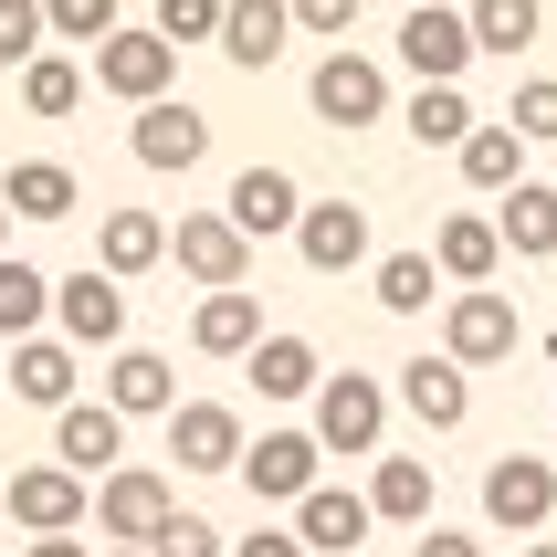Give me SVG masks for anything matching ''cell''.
I'll use <instances>...</instances> for the list:
<instances>
[{
  "label": "cell",
  "mask_w": 557,
  "mask_h": 557,
  "mask_svg": "<svg viewBox=\"0 0 557 557\" xmlns=\"http://www.w3.org/2000/svg\"><path fill=\"white\" fill-rule=\"evenodd\" d=\"M410 11H421V0H410Z\"/></svg>",
  "instance_id": "cell-47"
},
{
  "label": "cell",
  "mask_w": 557,
  "mask_h": 557,
  "mask_svg": "<svg viewBox=\"0 0 557 557\" xmlns=\"http://www.w3.org/2000/svg\"><path fill=\"white\" fill-rule=\"evenodd\" d=\"M85 505H95V536H106V547H158V527L180 516V484L148 473V463H116Z\"/></svg>",
  "instance_id": "cell-1"
},
{
  "label": "cell",
  "mask_w": 557,
  "mask_h": 557,
  "mask_svg": "<svg viewBox=\"0 0 557 557\" xmlns=\"http://www.w3.org/2000/svg\"><path fill=\"white\" fill-rule=\"evenodd\" d=\"M295 252H306V274H358L369 263V211L358 200H306L295 211Z\"/></svg>",
  "instance_id": "cell-14"
},
{
  "label": "cell",
  "mask_w": 557,
  "mask_h": 557,
  "mask_svg": "<svg viewBox=\"0 0 557 557\" xmlns=\"http://www.w3.org/2000/svg\"><path fill=\"white\" fill-rule=\"evenodd\" d=\"M95 557H148V547H95Z\"/></svg>",
  "instance_id": "cell-44"
},
{
  "label": "cell",
  "mask_w": 557,
  "mask_h": 557,
  "mask_svg": "<svg viewBox=\"0 0 557 557\" xmlns=\"http://www.w3.org/2000/svg\"><path fill=\"white\" fill-rule=\"evenodd\" d=\"M369 516L379 527H432V463H410V453H369Z\"/></svg>",
  "instance_id": "cell-26"
},
{
  "label": "cell",
  "mask_w": 557,
  "mask_h": 557,
  "mask_svg": "<svg viewBox=\"0 0 557 557\" xmlns=\"http://www.w3.org/2000/svg\"><path fill=\"white\" fill-rule=\"evenodd\" d=\"M42 315H53V274L22 263V252H0V337H11V347L42 337Z\"/></svg>",
  "instance_id": "cell-29"
},
{
  "label": "cell",
  "mask_w": 557,
  "mask_h": 557,
  "mask_svg": "<svg viewBox=\"0 0 557 557\" xmlns=\"http://www.w3.org/2000/svg\"><path fill=\"white\" fill-rule=\"evenodd\" d=\"M306 106H315V116H326V126H379V116H389V74H379L369 53H347V42H337V53L315 63Z\"/></svg>",
  "instance_id": "cell-10"
},
{
  "label": "cell",
  "mask_w": 557,
  "mask_h": 557,
  "mask_svg": "<svg viewBox=\"0 0 557 557\" xmlns=\"http://www.w3.org/2000/svg\"><path fill=\"white\" fill-rule=\"evenodd\" d=\"M495 243L516 252V263H557V189L547 180H516L495 200Z\"/></svg>",
  "instance_id": "cell-22"
},
{
  "label": "cell",
  "mask_w": 557,
  "mask_h": 557,
  "mask_svg": "<svg viewBox=\"0 0 557 557\" xmlns=\"http://www.w3.org/2000/svg\"><path fill=\"white\" fill-rule=\"evenodd\" d=\"M527 557H557V547H547V536H536V547H527Z\"/></svg>",
  "instance_id": "cell-46"
},
{
  "label": "cell",
  "mask_w": 557,
  "mask_h": 557,
  "mask_svg": "<svg viewBox=\"0 0 557 557\" xmlns=\"http://www.w3.org/2000/svg\"><path fill=\"white\" fill-rule=\"evenodd\" d=\"M22 557H95V547H85V536H32Z\"/></svg>",
  "instance_id": "cell-43"
},
{
  "label": "cell",
  "mask_w": 557,
  "mask_h": 557,
  "mask_svg": "<svg viewBox=\"0 0 557 557\" xmlns=\"http://www.w3.org/2000/svg\"><path fill=\"white\" fill-rule=\"evenodd\" d=\"M379 306L389 315H421V306H442V274H432V252H389V263H379Z\"/></svg>",
  "instance_id": "cell-34"
},
{
  "label": "cell",
  "mask_w": 557,
  "mask_h": 557,
  "mask_svg": "<svg viewBox=\"0 0 557 557\" xmlns=\"http://www.w3.org/2000/svg\"><path fill=\"white\" fill-rule=\"evenodd\" d=\"M284 42H295V11L284 0H221V53L243 63V74L284 63Z\"/></svg>",
  "instance_id": "cell-23"
},
{
  "label": "cell",
  "mask_w": 557,
  "mask_h": 557,
  "mask_svg": "<svg viewBox=\"0 0 557 557\" xmlns=\"http://www.w3.org/2000/svg\"><path fill=\"white\" fill-rule=\"evenodd\" d=\"M0 211L11 221H74L85 211V180H74L63 158H22V169L0 180Z\"/></svg>",
  "instance_id": "cell-24"
},
{
  "label": "cell",
  "mask_w": 557,
  "mask_h": 557,
  "mask_svg": "<svg viewBox=\"0 0 557 557\" xmlns=\"http://www.w3.org/2000/svg\"><path fill=\"white\" fill-rule=\"evenodd\" d=\"M158 263H169V221L158 211H106L95 221V274L137 284V274H158Z\"/></svg>",
  "instance_id": "cell-21"
},
{
  "label": "cell",
  "mask_w": 557,
  "mask_h": 557,
  "mask_svg": "<svg viewBox=\"0 0 557 557\" xmlns=\"http://www.w3.org/2000/svg\"><path fill=\"white\" fill-rule=\"evenodd\" d=\"M126 148H137V169H158V180H180V169H200V158H211V116H200L189 95H158V106H137V126H126Z\"/></svg>",
  "instance_id": "cell-4"
},
{
  "label": "cell",
  "mask_w": 557,
  "mask_h": 557,
  "mask_svg": "<svg viewBox=\"0 0 557 557\" xmlns=\"http://www.w3.org/2000/svg\"><path fill=\"white\" fill-rule=\"evenodd\" d=\"M169 263H180L200 295H232V284L252 274V243H243L221 211H180V232H169Z\"/></svg>",
  "instance_id": "cell-6"
},
{
  "label": "cell",
  "mask_w": 557,
  "mask_h": 557,
  "mask_svg": "<svg viewBox=\"0 0 557 557\" xmlns=\"http://www.w3.org/2000/svg\"><path fill=\"white\" fill-rule=\"evenodd\" d=\"M158 42H169V53H180V42H221V0H158Z\"/></svg>",
  "instance_id": "cell-38"
},
{
  "label": "cell",
  "mask_w": 557,
  "mask_h": 557,
  "mask_svg": "<svg viewBox=\"0 0 557 557\" xmlns=\"http://www.w3.org/2000/svg\"><path fill=\"white\" fill-rule=\"evenodd\" d=\"M505 126H516L527 148H557V74H527V85H516V106H505Z\"/></svg>",
  "instance_id": "cell-35"
},
{
  "label": "cell",
  "mask_w": 557,
  "mask_h": 557,
  "mask_svg": "<svg viewBox=\"0 0 557 557\" xmlns=\"http://www.w3.org/2000/svg\"><path fill=\"white\" fill-rule=\"evenodd\" d=\"M232 557H306V547H295V527H252Z\"/></svg>",
  "instance_id": "cell-41"
},
{
  "label": "cell",
  "mask_w": 557,
  "mask_h": 557,
  "mask_svg": "<svg viewBox=\"0 0 557 557\" xmlns=\"http://www.w3.org/2000/svg\"><path fill=\"white\" fill-rule=\"evenodd\" d=\"M148 557H232V536L211 527V516H169V527H158V547Z\"/></svg>",
  "instance_id": "cell-39"
},
{
  "label": "cell",
  "mask_w": 557,
  "mask_h": 557,
  "mask_svg": "<svg viewBox=\"0 0 557 557\" xmlns=\"http://www.w3.org/2000/svg\"><path fill=\"white\" fill-rule=\"evenodd\" d=\"M295 211H306V189H295V169H274V158H252L243 180H232V200H221V221H232L243 243H263V232H295Z\"/></svg>",
  "instance_id": "cell-15"
},
{
  "label": "cell",
  "mask_w": 557,
  "mask_h": 557,
  "mask_svg": "<svg viewBox=\"0 0 557 557\" xmlns=\"http://www.w3.org/2000/svg\"><path fill=\"white\" fill-rule=\"evenodd\" d=\"M315 463H326L315 432H263V442H243V463H232V473L252 484V505H306L315 484H326Z\"/></svg>",
  "instance_id": "cell-7"
},
{
  "label": "cell",
  "mask_w": 557,
  "mask_h": 557,
  "mask_svg": "<svg viewBox=\"0 0 557 557\" xmlns=\"http://www.w3.org/2000/svg\"><path fill=\"white\" fill-rule=\"evenodd\" d=\"M421 557H484V547H473L463 527H421Z\"/></svg>",
  "instance_id": "cell-42"
},
{
  "label": "cell",
  "mask_w": 557,
  "mask_h": 557,
  "mask_svg": "<svg viewBox=\"0 0 557 557\" xmlns=\"http://www.w3.org/2000/svg\"><path fill=\"white\" fill-rule=\"evenodd\" d=\"M400 63L421 74V85H463V63H473V32H463V11L421 0V11L400 22Z\"/></svg>",
  "instance_id": "cell-16"
},
{
  "label": "cell",
  "mask_w": 557,
  "mask_h": 557,
  "mask_svg": "<svg viewBox=\"0 0 557 557\" xmlns=\"http://www.w3.org/2000/svg\"><path fill=\"white\" fill-rule=\"evenodd\" d=\"M53 463L74 473V484H106V473L126 463V421L106 400H63L53 410Z\"/></svg>",
  "instance_id": "cell-11"
},
{
  "label": "cell",
  "mask_w": 557,
  "mask_h": 557,
  "mask_svg": "<svg viewBox=\"0 0 557 557\" xmlns=\"http://www.w3.org/2000/svg\"><path fill=\"white\" fill-rule=\"evenodd\" d=\"M400 126L421 137V148H463L484 116H473V95H463V85H421V95L400 106Z\"/></svg>",
  "instance_id": "cell-30"
},
{
  "label": "cell",
  "mask_w": 557,
  "mask_h": 557,
  "mask_svg": "<svg viewBox=\"0 0 557 557\" xmlns=\"http://www.w3.org/2000/svg\"><path fill=\"white\" fill-rule=\"evenodd\" d=\"M453 158H463V180H473V189H495V200L527 180V137H516V126H473Z\"/></svg>",
  "instance_id": "cell-32"
},
{
  "label": "cell",
  "mask_w": 557,
  "mask_h": 557,
  "mask_svg": "<svg viewBox=\"0 0 557 557\" xmlns=\"http://www.w3.org/2000/svg\"><path fill=\"white\" fill-rule=\"evenodd\" d=\"M252 337H263V295H200V315H189V347L200 358H252Z\"/></svg>",
  "instance_id": "cell-27"
},
{
  "label": "cell",
  "mask_w": 557,
  "mask_h": 557,
  "mask_svg": "<svg viewBox=\"0 0 557 557\" xmlns=\"http://www.w3.org/2000/svg\"><path fill=\"white\" fill-rule=\"evenodd\" d=\"M379 432H389V389H379V379H358V369L315 379V453H358V463H369Z\"/></svg>",
  "instance_id": "cell-2"
},
{
  "label": "cell",
  "mask_w": 557,
  "mask_h": 557,
  "mask_svg": "<svg viewBox=\"0 0 557 557\" xmlns=\"http://www.w3.org/2000/svg\"><path fill=\"white\" fill-rule=\"evenodd\" d=\"M463 32H473V53H527L536 32H547V0H473Z\"/></svg>",
  "instance_id": "cell-31"
},
{
  "label": "cell",
  "mask_w": 557,
  "mask_h": 557,
  "mask_svg": "<svg viewBox=\"0 0 557 557\" xmlns=\"http://www.w3.org/2000/svg\"><path fill=\"white\" fill-rule=\"evenodd\" d=\"M53 32H42V0H0V74H22Z\"/></svg>",
  "instance_id": "cell-37"
},
{
  "label": "cell",
  "mask_w": 557,
  "mask_h": 557,
  "mask_svg": "<svg viewBox=\"0 0 557 557\" xmlns=\"http://www.w3.org/2000/svg\"><path fill=\"white\" fill-rule=\"evenodd\" d=\"M0 252H11V211H0Z\"/></svg>",
  "instance_id": "cell-45"
},
{
  "label": "cell",
  "mask_w": 557,
  "mask_h": 557,
  "mask_svg": "<svg viewBox=\"0 0 557 557\" xmlns=\"http://www.w3.org/2000/svg\"><path fill=\"white\" fill-rule=\"evenodd\" d=\"M369 527H379L369 495H347V484H315V495L295 505V547H306V557H358Z\"/></svg>",
  "instance_id": "cell-17"
},
{
  "label": "cell",
  "mask_w": 557,
  "mask_h": 557,
  "mask_svg": "<svg viewBox=\"0 0 557 557\" xmlns=\"http://www.w3.org/2000/svg\"><path fill=\"white\" fill-rule=\"evenodd\" d=\"M85 495H95V484H74L63 463H22L0 505H11V527H22V536H74V527H85Z\"/></svg>",
  "instance_id": "cell-13"
},
{
  "label": "cell",
  "mask_w": 557,
  "mask_h": 557,
  "mask_svg": "<svg viewBox=\"0 0 557 557\" xmlns=\"http://www.w3.org/2000/svg\"><path fill=\"white\" fill-rule=\"evenodd\" d=\"M284 11H295V32H326V42L358 32V0H284Z\"/></svg>",
  "instance_id": "cell-40"
},
{
  "label": "cell",
  "mask_w": 557,
  "mask_h": 557,
  "mask_svg": "<svg viewBox=\"0 0 557 557\" xmlns=\"http://www.w3.org/2000/svg\"><path fill=\"white\" fill-rule=\"evenodd\" d=\"M400 410L421 421V432H463V421H473V369H453V358H410V369H400Z\"/></svg>",
  "instance_id": "cell-20"
},
{
  "label": "cell",
  "mask_w": 557,
  "mask_h": 557,
  "mask_svg": "<svg viewBox=\"0 0 557 557\" xmlns=\"http://www.w3.org/2000/svg\"><path fill=\"white\" fill-rule=\"evenodd\" d=\"M95 85H106V95H126V106H158V95L180 85V53H169L158 32L116 22L106 42H95Z\"/></svg>",
  "instance_id": "cell-5"
},
{
  "label": "cell",
  "mask_w": 557,
  "mask_h": 557,
  "mask_svg": "<svg viewBox=\"0 0 557 557\" xmlns=\"http://www.w3.org/2000/svg\"><path fill=\"white\" fill-rule=\"evenodd\" d=\"M495 263H505V243H495V221H484V211H453V221L432 232V274L453 284V295H484Z\"/></svg>",
  "instance_id": "cell-19"
},
{
  "label": "cell",
  "mask_w": 557,
  "mask_h": 557,
  "mask_svg": "<svg viewBox=\"0 0 557 557\" xmlns=\"http://www.w3.org/2000/svg\"><path fill=\"white\" fill-rule=\"evenodd\" d=\"M484 516H495L505 536H547L557 463H547V453H495V463H484Z\"/></svg>",
  "instance_id": "cell-3"
},
{
  "label": "cell",
  "mask_w": 557,
  "mask_h": 557,
  "mask_svg": "<svg viewBox=\"0 0 557 557\" xmlns=\"http://www.w3.org/2000/svg\"><path fill=\"white\" fill-rule=\"evenodd\" d=\"M42 32H53V42H106V32H116V0H42Z\"/></svg>",
  "instance_id": "cell-36"
},
{
  "label": "cell",
  "mask_w": 557,
  "mask_h": 557,
  "mask_svg": "<svg viewBox=\"0 0 557 557\" xmlns=\"http://www.w3.org/2000/svg\"><path fill=\"white\" fill-rule=\"evenodd\" d=\"M22 106L32 116H74V106H85V63L74 53H32L22 63Z\"/></svg>",
  "instance_id": "cell-33"
},
{
  "label": "cell",
  "mask_w": 557,
  "mask_h": 557,
  "mask_svg": "<svg viewBox=\"0 0 557 557\" xmlns=\"http://www.w3.org/2000/svg\"><path fill=\"white\" fill-rule=\"evenodd\" d=\"M53 326H63V347L85 358V347H126V284L116 274H63L53 284Z\"/></svg>",
  "instance_id": "cell-8"
},
{
  "label": "cell",
  "mask_w": 557,
  "mask_h": 557,
  "mask_svg": "<svg viewBox=\"0 0 557 557\" xmlns=\"http://www.w3.org/2000/svg\"><path fill=\"white\" fill-rule=\"evenodd\" d=\"M516 306L505 295H442V358L453 369H495V358H516Z\"/></svg>",
  "instance_id": "cell-9"
},
{
  "label": "cell",
  "mask_w": 557,
  "mask_h": 557,
  "mask_svg": "<svg viewBox=\"0 0 557 557\" xmlns=\"http://www.w3.org/2000/svg\"><path fill=\"white\" fill-rule=\"evenodd\" d=\"M169 463L180 473H232L243 463V410L232 400H180L169 410Z\"/></svg>",
  "instance_id": "cell-12"
},
{
  "label": "cell",
  "mask_w": 557,
  "mask_h": 557,
  "mask_svg": "<svg viewBox=\"0 0 557 557\" xmlns=\"http://www.w3.org/2000/svg\"><path fill=\"white\" fill-rule=\"evenodd\" d=\"M0 421H11V410H0Z\"/></svg>",
  "instance_id": "cell-48"
},
{
  "label": "cell",
  "mask_w": 557,
  "mask_h": 557,
  "mask_svg": "<svg viewBox=\"0 0 557 557\" xmlns=\"http://www.w3.org/2000/svg\"><path fill=\"white\" fill-rule=\"evenodd\" d=\"M106 410H116V421H169V410H180L169 358H158V347H116V358H106Z\"/></svg>",
  "instance_id": "cell-18"
},
{
  "label": "cell",
  "mask_w": 557,
  "mask_h": 557,
  "mask_svg": "<svg viewBox=\"0 0 557 557\" xmlns=\"http://www.w3.org/2000/svg\"><path fill=\"white\" fill-rule=\"evenodd\" d=\"M243 369H252V389H263V400H315V379H326V369H315V347H306V337H274V326L252 337Z\"/></svg>",
  "instance_id": "cell-28"
},
{
  "label": "cell",
  "mask_w": 557,
  "mask_h": 557,
  "mask_svg": "<svg viewBox=\"0 0 557 557\" xmlns=\"http://www.w3.org/2000/svg\"><path fill=\"white\" fill-rule=\"evenodd\" d=\"M74 379H85V358H74L63 337H22V347H11V400L63 410V400H74Z\"/></svg>",
  "instance_id": "cell-25"
}]
</instances>
